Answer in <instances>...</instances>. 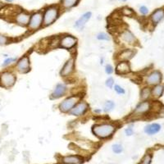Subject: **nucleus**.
<instances>
[{"label":"nucleus","instance_id":"1","mask_svg":"<svg viewBox=\"0 0 164 164\" xmlns=\"http://www.w3.org/2000/svg\"><path fill=\"white\" fill-rule=\"evenodd\" d=\"M117 126L115 123L111 122H104L96 123L92 126V133L99 139L105 140L113 136Z\"/></svg>","mask_w":164,"mask_h":164},{"label":"nucleus","instance_id":"2","mask_svg":"<svg viewBox=\"0 0 164 164\" xmlns=\"http://www.w3.org/2000/svg\"><path fill=\"white\" fill-rule=\"evenodd\" d=\"M60 8L58 5H51L47 7L43 13V26H48L54 23L59 17Z\"/></svg>","mask_w":164,"mask_h":164},{"label":"nucleus","instance_id":"3","mask_svg":"<svg viewBox=\"0 0 164 164\" xmlns=\"http://www.w3.org/2000/svg\"><path fill=\"white\" fill-rule=\"evenodd\" d=\"M17 81V75L13 71L5 70L0 72V86L5 89H10Z\"/></svg>","mask_w":164,"mask_h":164},{"label":"nucleus","instance_id":"4","mask_svg":"<svg viewBox=\"0 0 164 164\" xmlns=\"http://www.w3.org/2000/svg\"><path fill=\"white\" fill-rule=\"evenodd\" d=\"M80 100H81V95H74L69 96L67 98H66L62 102L59 103L58 109L63 113H68Z\"/></svg>","mask_w":164,"mask_h":164},{"label":"nucleus","instance_id":"5","mask_svg":"<svg viewBox=\"0 0 164 164\" xmlns=\"http://www.w3.org/2000/svg\"><path fill=\"white\" fill-rule=\"evenodd\" d=\"M43 26V12L39 11L30 14L27 27L30 31H36Z\"/></svg>","mask_w":164,"mask_h":164},{"label":"nucleus","instance_id":"6","mask_svg":"<svg viewBox=\"0 0 164 164\" xmlns=\"http://www.w3.org/2000/svg\"><path fill=\"white\" fill-rule=\"evenodd\" d=\"M77 44V39L71 34H63L59 37L58 47L64 49H72Z\"/></svg>","mask_w":164,"mask_h":164},{"label":"nucleus","instance_id":"7","mask_svg":"<svg viewBox=\"0 0 164 164\" xmlns=\"http://www.w3.org/2000/svg\"><path fill=\"white\" fill-rule=\"evenodd\" d=\"M15 68H16V70L18 72H20L21 74L28 73L30 71V57L27 54L22 56L16 62Z\"/></svg>","mask_w":164,"mask_h":164},{"label":"nucleus","instance_id":"8","mask_svg":"<svg viewBox=\"0 0 164 164\" xmlns=\"http://www.w3.org/2000/svg\"><path fill=\"white\" fill-rule=\"evenodd\" d=\"M89 104L84 100H80L74 106V108L69 112V115L74 116H84L89 110Z\"/></svg>","mask_w":164,"mask_h":164},{"label":"nucleus","instance_id":"9","mask_svg":"<svg viewBox=\"0 0 164 164\" xmlns=\"http://www.w3.org/2000/svg\"><path fill=\"white\" fill-rule=\"evenodd\" d=\"M75 71V58L71 57L66 62L60 71V75L63 78H67L72 75Z\"/></svg>","mask_w":164,"mask_h":164},{"label":"nucleus","instance_id":"10","mask_svg":"<svg viewBox=\"0 0 164 164\" xmlns=\"http://www.w3.org/2000/svg\"><path fill=\"white\" fill-rule=\"evenodd\" d=\"M151 110V102H149L148 100L143 101V102H140L135 110L133 111L131 116L134 117H138V116H141L147 114Z\"/></svg>","mask_w":164,"mask_h":164},{"label":"nucleus","instance_id":"11","mask_svg":"<svg viewBox=\"0 0 164 164\" xmlns=\"http://www.w3.org/2000/svg\"><path fill=\"white\" fill-rule=\"evenodd\" d=\"M30 14L26 11L20 10L14 16L13 20L16 24L19 25L20 26H27L30 21Z\"/></svg>","mask_w":164,"mask_h":164},{"label":"nucleus","instance_id":"12","mask_svg":"<svg viewBox=\"0 0 164 164\" xmlns=\"http://www.w3.org/2000/svg\"><path fill=\"white\" fill-rule=\"evenodd\" d=\"M119 40L122 42L123 44H130V45H134L136 44L137 42L136 37L135 36V34H133L130 30L128 29H125L122 31L119 34Z\"/></svg>","mask_w":164,"mask_h":164},{"label":"nucleus","instance_id":"13","mask_svg":"<svg viewBox=\"0 0 164 164\" xmlns=\"http://www.w3.org/2000/svg\"><path fill=\"white\" fill-rule=\"evenodd\" d=\"M163 79L162 73L159 71H153L149 74H148L145 78V83L148 85L154 86L156 85L160 84Z\"/></svg>","mask_w":164,"mask_h":164},{"label":"nucleus","instance_id":"14","mask_svg":"<svg viewBox=\"0 0 164 164\" xmlns=\"http://www.w3.org/2000/svg\"><path fill=\"white\" fill-rule=\"evenodd\" d=\"M67 92V86L65 84L58 83L56 85L54 91L52 92L50 99H58L65 95Z\"/></svg>","mask_w":164,"mask_h":164},{"label":"nucleus","instance_id":"15","mask_svg":"<svg viewBox=\"0 0 164 164\" xmlns=\"http://www.w3.org/2000/svg\"><path fill=\"white\" fill-rule=\"evenodd\" d=\"M136 54V52L133 49L130 48H126L122 50L118 54L116 55V60L118 62H129Z\"/></svg>","mask_w":164,"mask_h":164},{"label":"nucleus","instance_id":"16","mask_svg":"<svg viewBox=\"0 0 164 164\" xmlns=\"http://www.w3.org/2000/svg\"><path fill=\"white\" fill-rule=\"evenodd\" d=\"M116 73L117 75H126L129 74L131 70L129 62H118L116 66Z\"/></svg>","mask_w":164,"mask_h":164},{"label":"nucleus","instance_id":"17","mask_svg":"<svg viewBox=\"0 0 164 164\" xmlns=\"http://www.w3.org/2000/svg\"><path fill=\"white\" fill-rule=\"evenodd\" d=\"M84 162V158L79 155H68L62 158L63 164H81Z\"/></svg>","mask_w":164,"mask_h":164},{"label":"nucleus","instance_id":"18","mask_svg":"<svg viewBox=\"0 0 164 164\" xmlns=\"http://www.w3.org/2000/svg\"><path fill=\"white\" fill-rule=\"evenodd\" d=\"M91 15H92V13H91L90 12H87V13H85V14H83L81 17L75 21V27L77 28V29H80V30L83 29L84 26H85L86 22L90 19Z\"/></svg>","mask_w":164,"mask_h":164},{"label":"nucleus","instance_id":"19","mask_svg":"<svg viewBox=\"0 0 164 164\" xmlns=\"http://www.w3.org/2000/svg\"><path fill=\"white\" fill-rule=\"evenodd\" d=\"M164 18V9H157L151 15L150 20L153 25H157Z\"/></svg>","mask_w":164,"mask_h":164},{"label":"nucleus","instance_id":"20","mask_svg":"<svg viewBox=\"0 0 164 164\" xmlns=\"http://www.w3.org/2000/svg\"><path fill=\"white\" fill-rule=\"evenodd\" d=\"M160 130H161V126L158 123H152L149 125H147L144 127V132L149 136L157 134V132L160 131Z\"/></svg>","mask_w":164,"mask_h":164},{"label":"nucleus","instance_id":"21","mask_svg":"<svg viewBox=\"0 0 164 164\" xmlns=\"http://www.w3.org/2000/svg\"><path fill=\"white\" fill-rule=\"evenodd\" d=\"M164 92V85L158 84L154 85L152 89H151V96L153 99H159L160 97H162L163 94Z\"/></svg>","mask_w":164,"mask_h":164},{"label":"nucleus","instance_id":"22","mask_svg":"<svg viewBox=\"0 0 164 164\" xmlns=\"http://www.w3.org/2000/svg\"><path fill=\"white\" fill-rule=\"evenodd\" d=\"M79 3V0H61L62 7L64 9H70L75 7Z\"/></svg>","mask_w":164,"mask_h":164},{"label":"nucleus","instance_id":"23","mask_svg":"<svg viewBox=\"0 0 164 164\" xmlns=\"http://www.w3.org/2000/svg\"><path fill=\"white\" fill-rule=\"evenodd\" d=\"M151 97V89L149 87H144L141 89L140 92V99L143 101L148 100Z\"/></svg>","mask_w":164,"mask_h":164},{"label":"nucleus","instance_id":"24","mask_svg":"<svg viewBox=\"0 0 164 164\" xmlns=\"http://www.w3.org/2000/svg\"><path fill=\"white\" fill-rule=\"evenodd\" d=\"M114 108H115V103L113 101H112V100L106 101V102L104 103V107H103V112H109L114 109Z\"/></svg>","mask_w":164,"mask_h":164},{"label":"nucleus","instance_id":"25","mask_svg":"<svg viewBox=\"0 0 164 164\" xmlns=\"http://www.w3.org/2000/svg\"><path fill=\"white\" fill-rule=\"evenodd\" d=\"M17 61V58H7L4 62H3V64H2V67H7L8 66H10V65H12L13 63L14 62H16Z\"/></svg>","mask_w":164,"mask_h":164},{"label":"nucleus","instance_id":"26","mask_svg":"<svg viewBox=\"0 0 164 164\" xmlns=\"http://www.w3.org/2000/svg\"><path fill=\"white\" fill-rule=\"evenodd\" d=\"M10 42H11V39L8 36L0 34V46L7 45Z\"/></svg>","mask_w":164,"mask_h":164},{"label":"nucleus","instance_id":"27","mask_svg":"<svg viewBox=\"0 0 164 164\" xmlns=\"http://www.w3.org/2000/svg\"><path fill=\"white\" fill-rule=\"evenodd\" d=\"M97 40L101 41H109L110 40V36L109 34H107V33H104V32H100L97 34L96 36Z\"/></svg>","mask_w":164,"mask_h":164},{"label":"nucleus","instance_id":"28","mask_svg":"<svg viewBox=\"0 0 164 164\" xmlns=\"http://www.w3.org/2000/svg\"><path fill=\"white\" fill-rule=\"evenodd\" d=\"M112 149L113 151V153H115L116 154H119L123 151V147L122 145L120 144H114L112 146Z\"/></svg>","mask_w":164,"mask_h":164},{"label":"nucleus","instance_id":"29","mask_svg":"<svg viewBox=\"0 0 164 164\" xmlns=\"http://www.w3.org/2000/svg\"><path fill=\"white\" fill-rule=\"evenodd\" d=\"M151 162H152V155L149 153H147L142 158L140 164H150Z\"/></svg>","mask_w":164,"mask_h":164},{"label":"nucleus","instance_id":"30","mask_svg":"<svg viewBox=\"0 0 164 164\" xmlns=\"http://www.w3.org/2000/svg\"><path fill=\"white\" fill-rule=\"evenodd\" d=\"M105 85H106V86H107L108 88H109V89H112V88H113V86H114V85H115L114 79H113L112 76L108 77V78L106 80V81H105Z\"/></svg>","mask_w":164,"mask_h":164},{"label":"nucleus","instance_id":"31","mask_svg":"<svg viewBox=\"0 0 164 164\" xmlns=\"http://www.w3.org/2000/svg\"><path fill=\"white\" fill-rule=\"evenodd\" d=\"M113 89H114V91L116 92L117 95H125V93H126L124 88L122 87L121 85H114Z\"/></svg>","mask_w":164,"mask_h":164},{"label":"nucleus","instance_id":"32","mask_svg":"<svg viewBox=\"0 0 164 164\" xmlns=\"http://www.w3.org/2000/svg\"><path fill=\"white\" fill-rule=\"evenodd\" d=\"M122 13L124 16H126V17H130V16H132L134 14V12L131 8H129V7H123L122 9Z\"/></svg>","mask_w":164,"mask_h":164},{"label":"nucleus","instance_id":"33","mask_svg":"<svg viewBox=\"0 0 164 164\" xmlns=\"http://www.w3.org/2000/svg\"><path fill=\"white\" fill-rule=\"evenodd\" d=\"M105 72H106V74H108V75H112V74L114 72L113 67H112V65H110V64H107V65L105 66Z\"/></svg>","mask_w":164,"mask_h":164},{"label":"nucleus","instance_id":"34","mask_svg":"<svg viewBox=\"0 0 164 164\" xmlns=\"http://www.w3.org/2000/svg\"><path fill=\"white\" fill-rule=\"evenodd\" d=\"M125 134L127 136H130L134 134V130L132 128V126H128L126 130H125Z\"/></svg>","mask_w":164,"mask_h":164},{"label":"nucleus","instance_id":"35","mask_svg":"<svg viewBox=\"0 0 164 164\" xmlns=\"http://www.w3.org/2000/svg\"><path fill=\"white\" fill-rule=\"evenodd\" d=\"M140 12L142 15H147L148 13H149V9H148V7H145V6H141L140 7Z\"/></svg>","mask_w":164,"mask_h":164},{"label":"nucleus","instance_id":"36","mask_svg":"<svg viewBox=\"0 0 164 164\" xmlns=\"http://www.w3.org/2000/svg\"><path fill=\"white\" fill-rule=\"evenodd\" d=\"M157 113H158L159 116H161V117H163L164 116V108H162L160 109V111H159Z\"/></svg>","mask_w":164,"mask_h":164},{"label":"nucleus","instance_id":"37","mask_svg":"<svg viewBox=\"0 0 164 164\" xmlns=\"http://www.w3.org/2000/svg\"><path fill=\"white\" fill-rule=\"evenodd\" d=\"M95 113H99V112H101V110H95Z\"/></svg>","mask_w":164,"mask_h":164},{"label":"nucleus","instance_id":"38","mask_svg":"<svg viewBox=\"0 0 164 164\" xmlns=\"http://www.w3.org/2000/svg\"><path fill=\"white\" fill-rule=\"evenodd\" d=\"M6 2H7V3H12V2H13V0H6Z\"/></svg>","mask_w":164,"mask_h":164},{"label":"nucleus","instance_id":"39","mask_svg":"<svg viewBox=\"0 0 164 164\" xmlns=\"http://www.w3.org/2000/svg\"><path fill=\"white\" fill-rule=\"evenodd\" d=\"M101 64H103V58H101V62H100Z\"/></svg>","mask_w":164,"mask_h":164},{"label":"nucleus","instance_id":"40","mask_svg":"<svg viewBox=\"0 0 164 164\" xmlns=\"http://www.w3.org/2000/svg\"><path fill=\"white\" fill-rule=\"evenodd\" d=\"M122 1H126V0H122Z\"/></svg>","mask_w":164,"mask_h":164}]
</instances>
